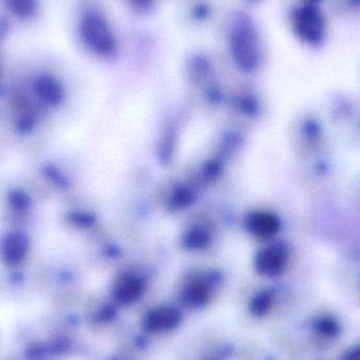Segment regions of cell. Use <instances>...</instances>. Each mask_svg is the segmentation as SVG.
Returning a JSON list of instances; mask_svg holds the SVG:
<instances>
[{
  "mask_svg": "<svg viewBox=\"0 0 360 360\" xmlns=\"http://www.w3.org/2000/svg\"><path fill=\"white\" fill-rule=\"evenodd\" d=\"M230 51L238 66L251 69L260 60V40L253 27L245 20L232 28L229 36Z\"/></svg>",
  "mask_w": 360,
  "mask_h": 360,
  "instance_id": "obj_1",
  "label": "cell"
},
{
  "mask_svg": "<svg viewBox=\"0 0 360 360\" xmlns=\"http://www.w3.org/2000/svg\"><path fill=\"white\" fill-rule=\"evenodd\" d=\"M82 36L87 45L100 55H112L116 51L117 40L111 24L98 13L87 15L82 22Z\"/></svg>",
  "mask_w": 360,
  "mask_h": 360,
  "instance_id": "obj_2",
  "label": "cell"
},
{
  "mask_svg": "<svg viewBox=\"0 0 360 360\" xmlns=\"http://www.w3.org/2000/svg\"><path fill=\"white\" fill-rule=\"evenodd\" d=\"M293 28L300 40L316 45L324 38L326 22L324 16L312 6L297 9L293 15Z\"/></svg>",
  "mask_w": 360,
  "mask_h": 360,
  "instance_id": "obj_3",
  "label": "cell"
},
{
  "mask_svg": "<svg viewBox=\"0 0 360 360\" xmlns=\"http://www.w3.org/2000/svg\"><path fill=\"white\" fill-rule=\"evenodd\" d=\"M287 254L281 247H272L264 252L260 260V268L267 275H278L283 272L287 264Z\"/></svg>",
  "mask_w": 360,
  "mask_h": 360,
  "instance_id": "obj_4",
  "label": "cell"
},
{
  "mask_svg": "<svg viewBox=\"0 0 360 360\" xmlns=\"http://www.w3.org/2000/svg\"><path fill=\"white\" fill-rule=\"evenodd\" d=\"M179 322V315L173 310L161 309L152 312L147 317L146 324L148 330L153 332H163V331L173 329Z\"/></svg>",
  "mask_w": 360,
  "mask_h": 360,
  "instance_id": "obj_5",
  "label": "cell"
},
{
  "mask_svg": "<svg viewBox=\"0 0 360 360\" xmlns=\"http://www.w3.org/2000/svg\"><path fill=\"white\" fill-rule=\"evenodd\" d=\"M26 240L20 236L14 235L7 240L3 255H5L7 262L17 264L24 257V254H26Z\"/></svg>",
  "mask_w": 360,
  "mask_h": 360,
  "instance_id": "obj_6",
  "label": "cell"
},
{
  "mask_svg": "<svg viewBox=\"0 0 360 360\" xmlns=\"http://www.w3.org/2000/svg\"><path fill=\"white\" fill-rule=\"evenodd\" d=\"M316 332L324 337H335L340 332V326L335 318L331 316H322L318 318L314 324Z\"/></svg>",
  "mask_w": 360,
  "mask_h": 360,
  "instance_id": "obj_7",
  "label": "cell"
},
{
  "mask_svg": "<svg viewBox=\"0 0 360 360\" xmlns=\"http://www.w3.org/2000/svg\"><path fill=\"white\" fill-rule=\"evenodd\" d=\"M341 360H360V345L352 347L351 350L345 352Z\"/></svg>",
  "mask_w": 360,
  "mask_h": 360,
  "instance_id": "obj_8",
  "label": "cell"
},
{
  "mask_svg": "<svg viewBox=\"0 0 360 360\" xmlns=\"http://www.w3.org/2000/svg\"><path fill=\"white\" fill-rule=\"evenodd\" d=\"M310 1H318V0H310Z\"/></svg>",
  "mask_w": 360,
  "mask_h": 360,
  "instance_id": "obj_9",
  "label": "cell"
}]
</instances>
